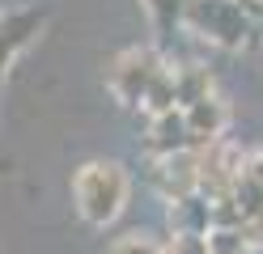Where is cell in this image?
Wrapping results in <instances>:
<instances>
[{"label": "cell", "mask_w": 263, "mask_h": 254, "mask_svg": "<svg viewBox=\"0 0 263 254\" xmlns=\"http://www.w3.org/2000/svg\"><path fill=\"white\" fill-rule=\"evenodd\" d=\"M132 195V178L119 161H85L72 174V203L89 229H110L123 216Z\"/></svg>", "instance_id": "cell-1"}, {"label": "cell", "mask_w": 263, "mask_h": 254, "mask_svg": "<svg viewBox=\"0 0 263 254\" xmlns=\"http://www.w3.org/2000/svg\"><path fill=\"white\" fill-rule=\"evenodd\" d=\"M178 22H183L191 34H200V38L217 43L225 51L246 47V43H251V34L259 30L251 17L238 9V0H183Z\"/></svg>", "instance_id": "cell-2"}, {"label": "cell", "mask_w": 263, "mask_h": 254, "mask_svg": "<svg viewBox=\"0 0 263 254\" xmlns=\"http://www.w3.org/2000/svg\"><path fill=\"white\" fill-rule=\"evenodd\" d=\"M161 64L166 60H161L153 47H127L106 68V89L115 93V102H123V106H140L149 81L161 72Z\"/></svg>", "instance_id": "cell-3"}, {"label": "cell", "mask_w": 263, "mask_h": 254, "mask_svg": "<svg viewBox=\"0 0 263 254\" xmlns=\"http://www.w3.org/2000/svg\"><path fill=\"white\" fill-rule=\"evenodd\" d=\"M149 186L166 203L195 195L200 191V157H195V148L170 152V157H149Z\"/></svg>", "instance_id": "cell-4"}, {"label": "cell", "mask_w": 263, "mask_h": 254, "mask_svg": "<svg viewBox=\"0 0 263 254\" xmlns=\"http://www.w3.org/2000/svg\"><path fill=\"white\" fill-rule=\"evenodd\" d=\"M187 119V135H191V148H208V144H217L225 140V127H229V106L212 93L204 102H195V106L183 110Z\"/></svg>", "instance_id": "cell-5"}, {"label": "cell", "mask_w": 263, "mask_h": 254, "mask_svg": "<svg viewBox=\"0 0 263 254\" xmlns=\"http://www.w3.org/2000/svg\"><path fill=\"white\" fill-rule=\"evenodd\" d=\"M140 148L149 157H170V152H187L191 148V135H187V119L183 110H166V114H153L149 119V131H144Z\"/></svg>", "instance_id": "cell-6"}, {"label": "cell", "mask_w": 263, "mask_h": 254, "mask_svg": "<svg viewBox=\"0 0 263 254\" xmlns=\"http://www.w3.org/2000/svg\"><path fill=\"white\" fill-rule=\"evenodd\" d=\"M234 203H238L242 220L263 212V148L259 152H242V165L234 174Z\"/></svg>", "instance_id": "cell-7"}, {"label": "cell", "mask_w": 263, "mask_h": 254, "mask_svg": "<svg viewBox=\"0 0 263 254\" xmlns=\"http://www.w3.org/2000/svg\"><path fill=\"white\" fill-rule=\"evenodd\" d=\"M166 220H170L174 237H208V229H212V203L195 191L187 199H174L166 208Z\"/></svg>", "instance_id": "cell-8"}, {"label": "cell", "mask_w": 263, "mask_h": 254, "mask_svg": "<svg viewBox=\"0 0 263 254\" xmlns=\"http://www.w3.org/2000/svg\"><path fill=\"white\" fill-rule=\"evenodd\" d=\"M39 26H43V13H9V17H0V85H5V68L39 34Z\"/></svg>", "instance_id": "cell-9"}, {"label": "cell", "mask_w": 263, "mask_h": 254, "mask_svg": "<svg viewBox=\"0 0 263 254\" xmlns=\"http://www.w3.org/2000/svg\"><path fill=\"white\" fill-rule=\"evenodd\" d=\"M217 93V81H212V72L204 64H187V68H174V102L178 110L195 106V102H204Z\"/></svg>", "instance_id": "cell-10"}, {"label": "cell", "mask_w": 263, "mask_h": 254, "mask_svg": "<svg viewBox=\"0 0 263 254\" xmlns=\"http://www.w3.org/2000/svg\"><path fill=\"white\" fill-rule=\"evenodd\" d=\"M144 110H149V119L153 114H166V110H174L178 102H174V68L170 64H161V72L149 81V89H144V102H140Z\"/></svg>", "instance_id": "cell-11"}, {"label": "cell", "mask_w": 263, "mask_h": 254, "mask_svg": "<svg viewBox=\"0 0 263 254\" xmlns=\"http://www.w3.org/2000/svg\"><path fill=\"white\" fill-rule=\"evenodd\" d=\"M106 254H161V242L153 233H140V229H132V233H119L115 242L106 246Z\"/></svg>", "instance_id": "cell-12"}, {"label": "cell", "mask_w": 263, "mask_h": 254, "mask_svg": "<svg viewBox=\"0 0 263 254\" xmlns=\"http://www.w3.org/2000/svg\"><path fill=\"white\" fill-rule=\"evenodd\" d=\"M208 254H251V242H246L242 225L238 229H208Z\"/></svg>", "instance_id": "cell-13"}, {"label": "cell", "mask_w": 263, "mask_h": 254, "mask_svg": "<svg viewBox=\"0 0 263 254\" xmlns=\"http://www.w3.org/2000/svg\"><path fill=\"white\" fill-rule=\"evenodd\" d=\"M161 254H208V242L204 237H174L170 242H161Z\"/></svg>", "instance_id": "cell-14"}, {"label": "cell", "mask_w": 263, "mask_h": 254, "mask_svg": "<svg viewBox=\"0 0 263 254\" xmlns=\"http://www.w3.org/2000/svg\"><path fill=\"white\" fill-rule=\"evenodd\" d=\"M242 233H246V242H251V250H255V246L263 250V212L251 216V220H242Z\"/></svg>", "instance_id": "cell-15"}]
</instances>
